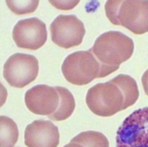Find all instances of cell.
<instances>
[{
  "label": "cell",
  "mask_w": 148,
  "mask_h": 147,
  "mask_svg": "<svg viewBox=\"0 0 148 147\" xmlns=\"http://www.w3.org/2000/svg\"><path fill=\"white\" fill-rule=\"evenodd\" d=\"M142 82L145 93L148 96V69L143 74L142 78Z\"/></svg>",
  "instance_id": "obj_16"
},
{
  "label": "cell",
  "mask_w": 148,
  "mask_h": 147,
  "mask_svg": "<svg viewBox=\"0 0 148 147\" xmlns=\"http://www.w3.org/2000/svg\"><path fill=\"white\" fill-rule=\"evenodd\" d=\"M62 70L68 82L78 86L88 85L95 79L104 78L116 70L101 64L90 49L70 54L64 60Z\"/></svg>",
  "instance_id": "obj_2"
},
{
  "label": "cell",
  "mask_w": 148,
  "mask_h": 147,
  "mask_svg": "<svg viewBox=\"0 0 148 147\" xmlns=\"http://www.w3.org/2000/svg\"><path fill=\"white\" fill-rule=\"evenodd\" d=\"M51 39L59 47L64 49L80 45L86 29L83 22L74 15H60L50 26Z\"/></svg>",
  "instance_id": "obj_7"
},
{
  "label": "cell",
  "mask_w": 148,
  "mask_h": 147,
  "mask_svg": "<svg viewBox=\"0 0 148 147\" xmlns=\"http://www.w3.org/2000/svg\"><path fill=\"white\" fill-rule=\"evenodd\" d=\"M39 1H6L10 10L18 15L30 14L36 10Z\"/></svg>",
  "instance_id": "obj_14"
},
{
  "label": "cell",
  "mask_w": 148,
  "mask_h": 147,
  "mask_svg": "<svg viewBox=\"0 0 148 147\" xmlns=\"http://www.w3.org/2000/svg\"><path fill=\"white\" fill-rule=\"evenodd\" d=\"M50 3L58 9L61 10H70L77 5L80 1H49Z\"/></svg>",
  "instance_id": "obj_15"
},
{
  "label": "cell",
  "mask_w": 148,
  "mask_h": 147,
  "mask_svg": "<svg viewBox=\"0 0 148 147\" xmlns=\"http://www.w3.org/2000/svg\"><path fill=\"white\" fill-rule=\"evenodd\" d=\"M116 147H148V107L136 110L124 120L117 132Z\"/></svg>",
  "instance_id": "obj_5"
},
{
  "label": "cell",
  "mask_w": 148,
  "mask_h": 147,
  "mask_svg": "<svg viewBox=\"0 0 148 147\" xmlns=\"http://www.w3.org/2000/svg\"><path fill=\"white\" fill-rule=\"evenodd\" d=\"M59 143L58 128L50 121L36 120L25 129V144L28 147H57Z\"/></svg>",
  "instance_id": "obj_10"
},
{
  "label": "cell",
  "mask_w": 148,
  "mask_h": 147,
  "mask_svg": "<svg viewBox=\"0 0 148 147\" xmlns=\"http://www.w3.org/2000/svg\"><path fill=\"white\" fill-rule=\"evenodd\" d=\"M60 94L56 87L45 85L34 86L25 95V102L29 111L47 117L55 113L60 105Z\"/></svg>",
  "instance_id": "obj_9"
},
{
  "label": "cell",
  "mask_w": 148,
  "mask_h": 147,
  "mask_svg": "<svg viewBox=\"0 0 148 147\" xmlns=\"http://www.w3.org/2000/svg\"><path fill=\"white\" fill-rule=\"evenodd\" d=\"M70 142L84 147H109V140L101 132L94 131H84L71 139Z\"/></svg>",
  "instance_id": "obj_13"
},
{
  "label": "cell",
  "mask_w": 148,
  "mask_h": 147,
  "mask_svg": "<svg viewBox=\"0 0 148 147\" xmlns=\"http://www.w3.org/2000/svg\"><path fill=\"white\" fill-rule=\"evenodd\" d=\"M134 44L130 38L120 31H109L102 34L90 48L99 62L116 70L131 57Z\"/></svg>",
  "instance_id": "obj_4"
},
{
  "label": "cell",
  "mask_w": 148,
  "mask_h": 147,
  "mask_svg": "<svg viewBox=\"0 0 148 147\" xmlns=\"http://www.w3.org/2000/svg\"><path fill=\"white\" fill-rule=\"evenodd\" d=\"M60 96V105L55 113L48 118L54 121L64 120L69 118L75 110V103L73 95L67 89L57 86Z\"/></svg>",
  "instance_id": "obj_11"
},
{
  "label": "cell",
  "mask_w": 148,
  "mask_h": 147,
  "mask_svg": "<svg viewBox=\"0 0 148 147\" xmlns=\"http://www.w3.org/2000/svg\"><path fill=\"white\" fill-rule=\"evenodd\" d=\"M1 147H13L19 138L17 124L10 118L1 116Z\"/></svg>",
  "instance_id": "obj_12"
},
{
  "label": "cell",
  "mask_w": 148,
  "mask_h": 147,
  "mask_svg": "<svg viewBox=\"0 0 148 147\" xmlns=\"http://www.w3.org/2000/svg\"></svg>",
  "instance_id": "obj_18"
},
{
  "label": "cell",
  "mask_w": 148,
  "mask_h": 147,
  "mask_svg": "<svg viewBox=\"0 0 148 147\" xmlns=\"http://www.w3.org/2000/svg\"><path fill=\"white\" fill-rule=\"evenodd\" d=\"M106 16L113 25L121 26L136 35L148 32V1H107Z\"/></svg>",
  "instance_id": "obj_3"
},
{
  "label": "cell",
  "mask_w": 148,
  "mask_h": 147,
  "mask_svg": "<svg viewBox=\"0 0 148 147\" xmlns=\"http://www.w3.org/2000/svg\"><path fill=\"white\" fill-rule=\"evenodd\" d=\"M64 147H84L83 146L75 143L70 142L69 144L66 145Z\"/></svg>",
  "instance_id": "obj_17"
},
{
  "label": "cell",
  "mask_w": 148,
  "mask_h": 147,
  "mask_svg": "<svg viewBox=\"0 0 148 147\" xmlns=\"http://www.w3.org/2000/svg\"><path fill=\"white\" fill-rule=\"evenodd\" d=\"M38 71V62L34 56L16 53L6 62L3 75L11 87L23 88L36 80Z\"/></svg>",
  "instance_id": "obj_6"
},
{
  "label": "cell",
  "mask_w": 148,
  "mask_h": 147,
  "mask_svg": "<svg viewBox=\"0 0 148 147\" xmlns=\"http://www.w3.org/2000/svg\"><path fill=\"white\" fill-rule=\"evenodd\" d=\"M46 25L36 17L20 20L14 26L12 38L20 48L36 50L47 41Z\"/></svg>",
  "instance_id": "obj_8"
},
{
  "label": "cell",
  "mask_w": 148,
  "mask_h": 147,
  "mask_svg": "<svg viewBox=\"0 0 148 147\" xmlns=\"http://www.w3.org/2000/svg\"><path fill=\"white\" fill-rule=\"evenodd\" d=\"M139 96L136 81L130 75L119 74L90 88L87 92L86 103L94 114L109 117L134 105Z\"/></svg>",
  "instance_id": "obj_1"
}]
</instances>
